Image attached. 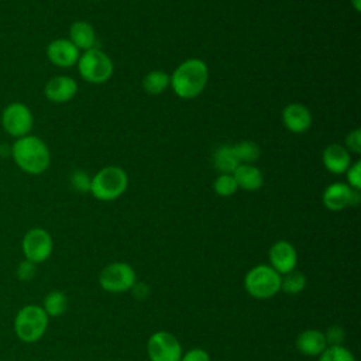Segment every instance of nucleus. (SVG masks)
<instances>
[{
    "instance_id": "f257e3e1",
    "label": "nucleus",
    "mask_w": 361,
    "mask_h": 361,
    "mask_svg": "<svg viewBox=\"0 0 361 361\" xmlns=\"http://www.w3.org/2000/svg\"><path fill=\"white\" fill-rule=\"evenodd\" d=\"M10 154L14 164L28 175H41L49 168L51 164V152L48 145L39 137L32 134L16 138Z\"/></svg>"
},
{
    "instance_id": "f03ea898",
    "label": "nucleus",
    "mask_w": 361,
    "mask_h": 361,
    "mask_svg": "<svg viewBox=\"0 0 361 361\" xmlns=\"http://www.w3.org/2000/svg\"><path fill=\"white\" fill-rule=\"evenodd\" d=\"M209 69L204 61L189 58L180 62L169 76V85L180 99H193L199 96L207 85Z\"/></svg>"
},
{
    "instance_id": "7ed1b4c3",
    "label": "nucleus",
    "mask_w": 361,
    "mask_h": 361,
    "mask_svg": "<svg viewBox=\"0 0 361 361\" xmlns=\"http://www.w3.org/2000/svg\"><path fill=\"white\" fill-rule=\"evenodd\" d=\"M128 185L127 172L114 165H109L97 171L90 179V193L103 202H110L120 197Z\"/></svg>"
},
{
    "instance_id": "20e7f679",
    "label": "nucleus",
    "mask_w": 361,
    "mask_h": 361,
    "mask_svg": "<svg viewBox=\"0 0 361 361\" xmlns=\"http://www.w3.org/2000/svg\"><path fill=\"white\" fill-rule=\"evenodd\" d=\"M48 322L49 317L42 306L25 305L17 312L13 327L20 341L31 344L42 338L48 327Z\"/></svg>"
},
{
    "instance_id": "39448f33",
    "label": "nucleus",
    "mask_w": 361,
    "mask_h": 361,
    "mask_svg": "<svg viewBox=\"0 0 361 361\" xmlns=\"http://www.w3.org/2000/svg\"><path fill=\"white\" fill-rule=\"evenodd\" d=\"M281 278L271 265H255L245 274L244 288L255 299H269L281 290Z\"/></svg>"
},
{
    "instance_id": "423d86ee",
    "label": "nucleus",
    "mask_w": 361,
    "mask_h": 361,
    "mask_svg": "<svg viewBox=\"0 0 361 361\" xmlns=\"http://www.w3.org/2000/svg\"><path fill=\"white\" fill-rule=\"evenodd\" d=\"M79 75L89 83L99 85L109 80L113 75V62L107 54L97 48H90L80 54L78 62Z\"/></svg>"
},
{
    "instance_id": "0eeeda50",
    "label": "nucleus",
    "mask_w": 361,
    "mask_h": 361,
    "mask_svg": "<svg viewBox=\"0 0 361 361\" xmlns=\"http://www.w3.org/2000/svg\"><path fill=\"white\" fill-rule=\"evenodd\" d=\"M32 126H34V117L27 104L21 102H13L3 109L1 127L8 135L14 138L28 135Z\"/></svg>"
},
{
    "instance_id": "6e6552de",
    "label": "nucleus",
    "mask_w": 361,
    "mask_h": 361,
    "mask_svg": "<svg viewBox=\"0 0 361 361\" xmlns=\"http://www.w3.org/2000/svg\"><path fill=\"white\" fill-rule=\"evenodd\" d=\"M137 282L135 271L126 262H113L103 268L99 275L100 286L110 293H123Z\"/></svg>"
},
{
    "instance_id": "1a4fd4ad",
    "label": "nucleus",
    "mask_w": 361,
    "mask_h": 361,
    "mask_svg": "<svg viewBox=\"0 0 361 361\" xmlns=\"http://www.w3.org/2000/svg\"><path fill=\"white\" fill-rule=\"evenodd\" d=\"M54 248V241L51 234L41 227L30 228L21 241V250L24 254V259H28L34 264L45 262Z\"/></svg>"
},
{
    "instance_id": "9d476101",
    "label": "nucleus",
    "mask_w": 361,
    "mask_h": 361,
    "mask_svg": "<svg viewBox=\"0 0 361 361\" xmlns=\"http://www.w3.org/2000/svg\"><path fill=\"white\" fill-rule=\"evenodd\" d=\"M147 354L149 361H180L183 351L172 333L157 331L148 338Z\"/></svg>"
},
{
    "instance_id": "9b49d317",
    "label": "nucleus",
    "mask_w": 361,
    "mask_h": 361,
    "mask_svg": "<svg viewBox=\"0 0 361 361\" xmlns=\"http://www.w3.org/2000/svg\"><path fill=\"white\" fill-rule=\"evenodd\" d=\"M322 200L326 209L338 212L348 206H357L360 202V193L344 182H334L324 189Z\"/></svg>"
},
{
    "instance_id": "f8f14e48",
    "label": "nucleus",
    "mask_w": 361,
    "mask_h": 361,
    "mask_svg": "<svg viewBox=\"0 0 361 361\" xmlns=\"http://www.w3.org/2000/svg\"><path fill=\"white\" fill-rule=\"evenodd\" d=\"M49 62L58 68H71L76 65L80 52L68 38L52 39L45 49Z\"/></svg>"
},
{
    "instance_id": "ddd939ff",
    "label": "nucleus",
    "mask_w": 361,
    "mask_h": 361,
    "mask_svg": "<svg viewBox=\"0 0 361 361\" xmlns=\"http://www.w3.org/2000/svg\"><path fill=\"white\" fill-rule=\"evenodd\" d=\"M269 265L279 274L283 275L289 271H293L298 264V252L295 247L285 240L276 241L269 248Z\"/></svg>"
},
{
    "instance_id": "4468645a",
    "label": "nucleus",
    "mask_w": 361,
    "mask_h": 361,
    "mask_svg": "<svg viewBox=\"0 0 361 361\" xmlns=\"http://www.w3.org/2000/svg\"><path fill=\"white\" fill-rule=\"evenodd\" d=\"M78 93V83L73 78L59 75L51 78L44 87V94L49 102L66 103Z\"/></svg>"
},
{
    "instance_id": "2eb2a0df",
    "label": "nucleus",
    "mask_w": 361,
    "mask_h": 361,
    "mask_svg": "<svg viewBox=\"0 0 361 361\" xmlns=\"http://www.w3.org/2000/svg\"><path fill=\"white\" fill-rule=\"evenodd\" d=\"M283 126L295 134L306 133L312 126V114L302 103H289L282 110Z\"/></svg>"
},
{
    "instance_id": "dca6fc26",
    "label": "nucleus",
    "mask_w": 361,
    "mask_h": 361,
    "mask_svg": "<svg viewBox=\"0 0 361 361\" xmlns=\"http://www.w3.org/2000/svg\"><path fill=\"white\" fill-rule=\"evenodd\" d=\"M322 161L329 172L340 175L344 173L351 165V155L345 147L340 144H330L324 148Z\"/></svg>"
},
{
    "instance_id": "f3484780",
    "label": "nucleus",
    "mask_w": 361,
    "mask_h": 361,
    "mask_svg": "<svg viewBox=\"0 0 361 361\" xmlns=\"http://www.w3.org/2000/svg\"><path fill=\"white\" fill-rule=\"evenodd\" d=\"M326 347L327 343L324 338V333L316 329L303 330L296 338V348L299 350V353L309 357L320 355Z\"/></svg>"
},
{
    "instance_id": "a211bd4d",
    "label": "nucleus",
    "mask_w": 361,
    "mask_h": 361,
    "mask_svg": "<svg viewBox=\"0 0 361 361\" xmlns=\"http://www.w3.org/2000/svg\"><path fill=\"white\" fill-rule=\"evenodd\" d=\"M231 175L235 179L237 186L248 192L258 190L264 182L259 168L252 164H240Z\"/></svg>"
},
{
    "instance_id": "6ab92c4d",
    "label": "nucleus",
    "mask_w": 361,
    "mask_h": 361,
    "mask_svg": "<svg viewBox=\"0 0 361 361\" xmlns=\"http://www.w3.org/2000/svg\"><path fill=\"white\" fill-rule=\"evenodd\" d=\"M79 51H87L94 48L96 44V32L93 27L87 21H75L69 27V38H68Z\"/></svg>"
},
{
    "instance_id": "aec40b11",
    "label": "nucleus",
    "mask_w": 361,
    "mask_h": 361,
    "mask_svg": "<svg viewBox=\"0 0 361 361\" xmlns=\"http://www.w3.org/2000/svg\"><path fill=\"white\" fill-rule=\"evenodd\" d=\"M240 165L233 145H221L213 154V166L221 173H233L234 169Z\"/></svg>"
},
{
    "instance_id": "412c9836",
    "label": "nucleus",
    "mask_w": 361,
    "mask_h": 361,
    "mask_svg": "<svg viewBox=\"0 0 361 361\" xmlns=\"http://www.w3.org/2000/svg\"><path fill=\"white\" fill-rule=\"evenodd\" d=\"M42 309L48 314V317L62 316L68 309V298L62 290H51L44 298Z\"/></svg>"
},
{
    "instance_id": "4be33fe9",
    "label": "nucleus",
    "mask_w": 361,
    "mask_h": 361,
    "mask_svg": "<svg viewBox=\"0 0 361 361\" xmlns=\"http://www.w3.org/2000/svg\"><path fill=\"white\" fill-rule=\"evenodd\" d=\"M169 86V75L164 71H151L142 78V89L149 94H161Z\"/></svg>"
},
{
    "instance_id": "5701e85b",
    "label": "nucleus",
    "mask_w": 361,
    "mask_h": 361,
    "mask_svg": "<svg viewBox=\"0 0 361 361\" xmlns=\"http://www.w3.org/2000/svg\"><path fill=\"white\" fill-rule=\"evenodd\" d=\"M234 154L240 164H252L255 162L261 155V148L257 142L250 140H243L233 145Z\"/></svg>"
},
{
    "instance_id": "b1692460",
    "label": "nucleus",
    "mask_w": 361,
    "mask_h": 361,
    "mask_svg": "<svg viewBox=\"0 0 361 361\" xmlns=\"http://www.w3.org/2000/svg\"><path fill=\"white\" fill-rule=\"evenodd\" d=\"M305 286L306 276L300 271H296V268L283 274L281 278V290L286 295H298L305 289Z\"/></svg>"
},
{
    "instance_id": "393cba45",
    "label": "nucleus",
    "mask_w": 361,
    "mask_h": 361,
    "mask_svg": "<svg viewBox=\"0 0 361 361\" xmlns=\"http://www.w3.org/2000/svg\"><path fill=\"white\" fill-rule=\"evenodd\" d=\"M319 361H355L353 353L343 345H327L319 355Z\"/></svg>"
},
{
    "instance_id": "a878e982",
    "label": "nucleus",
    "mask_w": 361,
    "mask_h": 361,
    "mask_svg": "<svg viewBox=\"0 0 361 361\" xmlns=\"http://www.w3.org/2000/svg\"><path fill=\"white\" fill-rule=\"evenodd\" d=\"M237 183H235V179L233 178L231 173H221L219 175L214 182H213V189L214 192L219 195V196H223V197H227V196H231L235 193L237 190Z\"/></svg>"
},
{
    "instance_id": "bb28decb",
    "label": "nucleus",
    "mask_w": 361,
    "mask_h": 361,
    "mask_svg": "<svg viewBox=\"0 0 361 361\" xmlns=\"http://www.w3.org/2000/svg\"><path fill=\"white\" fill-rule=\"evenodd\" d=\"M90 176L83 169H76L71 175V185L75 190L80 193H86L90 190Z\"/></svg>"
},
{
    "instance_id": "cd10ccee",
    "label": "nucleus",
    "mask_w": 361,
    "mask_h": 361,
    "mask_svg": "<svg viewBox=\"0 0 361 361\" xmlns=\"http://www.w3.org/2000/svg\"><path fill=\"white\" fill-rule=\"evenodd\" d=\"M35 272H37V264H34L28 259H23L17 265V269H16L17 278L23 282H30L35 276Z\"/></svg>"
},
{
    "instance_id": "c85d7f7f",
    "label": "nucleus",
    "mask_w": 361,
    "mask_h": 361,
    "mask_svg": "<svg viewBox=\"0 0 361 361\" xmlns=\"http://www.w3.org/2000/svg\"><path fill=\"white\" fill-rule=\"evenodd\" d=\"M345 337V331L341 326H330L326 331H324V338L327 345H341V343L344 341Z\"/></svg>"
},
{
    "instance_id": "c756f323",
    "label": "nucleus",
    "mask_w": 361,
    "mask_h": 361,
    "mask_svg": "<svg viewBox=\"0 0 361 361\" xmlns=\"http://www.w3.org/2000/svg\"><path fill=\"white\" fill-rule=\"evenodd\" d=\"M347 173V180H348V186L360 190L361 188V162L357 161L353 165L348 166V169L345 171Z\"/></svg>"
},
{
    "instance_id": "7c9ffc66",
    "label": "nucleus",
    "mask_w": 361,
    "mask_h": 361,
    "mask_svg": "<svg viewBox=\"0 0 361 361\" xmlns=\"http://www.w3.org/2000/svg\"><path fill=\"white\" fill-rule=\"evenodd\" d=\"M345 148L350 152L360 154L361 152V131L358 128L353 130L351 133L347 134L345 137Z\"/></svg>"
},
{
    "instance_id": "2f4dec72",
    "label": "nucleus",
    "mask_w": 361,
    "mask_h": 361,
    "mask_svg": "<svg viewBox=\"0 0 361 361\" xmlns=\"http://www.w3.org/2000/svg\"><path fill=\"white\" fill-rule=\"evenodd\" d=\"M180 361H210V355L206 350L196 347L182 354Z\"/></svg>"
},
{
    "instance_id": "473e14b6",
    "label": "nucleus",
    "mask_w": 361,
    "mask_h": 361,
    "mask_svg": "<svg viewBox=\"0 0 361 361\" xmlns=\"http://www.w3.org/2000/svg\"><path fill=\"white\" fill-rule=\"evenodd\" d=\"M130 290H133V295L137 299H145L149 295V288L142 282H135Z\"/></svg>"
},
{
    "instance_id": "72a5a7b5",
    "label": "nucleus",
    "mask_w": 361,
    "mask_h": 361,
    "mask_svg": "<svg viewBox=\"0 0 361 361\" xmlns=\"http://www.w3.org/2000/svg\"><path fill=\"white\" fill-rule=\"evenodd\" d=\"M351 1V4L354 6V8L357 10V11H360V4H361V0H350Z\"/></svg>"
}]
</instances>
